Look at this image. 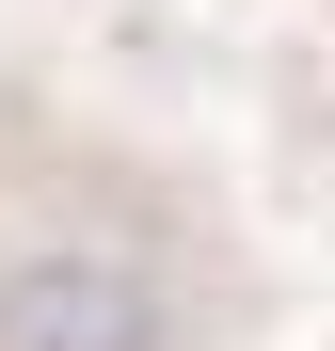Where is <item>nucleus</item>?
I'll list each match as a JSON object with an SVG mask.
<instances>
[{"instance_id":"1","label":"nucleus","mask_w":335,"mask_h":351,"mask_svg":"<svg viewBox=\"0 0 335 351\" xmlns=\"http://www.w3.org/2000/svg\"><path fill=\"white\" fill-rule=\"evenodd\" d=\"M0 351H176V304L128 240H0Z\"/></svg>"}]
</instances>
